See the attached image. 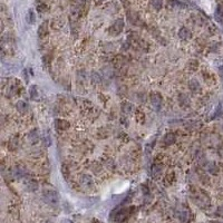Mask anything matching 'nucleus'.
<instances>
[{"label": "nucleus", "mask_w": 223, "mask_h": 223, "mask_svg": "<svg viewBox=\"0 0 223 223\" xmlns=\"http://www.w3.org/2000/svg\"><path fill=\"white\" fill-rule=\"evenodd\" d=\"M23 174H25V172H22L20 168H16V171H15V175H16V178H21V176H23Z\"/></svg>", "instance_id": "obj_19"}, {"label": "nucleus", "mask_w": 223, "mask_h": 223, "mask_svg": "<svg viewBox=\"0 0 223 223\" xmlns=\"http://www.w3.org/2000/svg\"><path fill=\"white\" fill-rule=\"evenodd\" d=\"M29 94H30V97L33 99H36L38 97V88L36 86H31L30 89H29Z\"/></svg>", "instance_id": "obj_12"}, {"label": "nucleus", "mask_w": 223, "mask_h": 223, "mask_svg": "<svg viewBox=\"0 0 223 223\" xmlns=\"http://www.w3.org/2000/svg\"><path fill=\"white\" fill-rule=\"evenodd\" d=\"M151 103L152 105L155 107L156 109H158L162 105V96L158 93H153L151 95Z\"/></svg>", "instance_id": "obj_3"}, {"label": "nucleus", "mask_w": 223, "mask_h": 223, "mask_svg": "<svg viewBox=\"0 0 223 223\" xmlns=\"http://www.w3.org/2000/svg\"><path fill=\"white\" fill-rule=\"evenodd\" d=\"M55 126L57 129H67L69 127V123L65 119H56Z\"/></svg>", "instance_id": "obj_5"}, {"label": "nucleus", "mask_w": 223, "mask_h": 223, "mask_svg": "<svg viewBox=\"0 0 223 223\" xmlns=\"http://www.w3.org/2000/svg\"><path fill=\"white\" fill-rule=\"evenodd\" d=\"M29 138H30V141H31L33 143L37 142V141H38V132H37L36 129L31 131V133H30V135H29Z\"/></svg>", "instance_id": "obj_15"}, {"label": "nucleus", "mask_w": 223, "mask_h": 223, "mask_svg": "<svg viewBox=\"0 0 223 223\" xmlns=\"http://www.w3.org/2000/svg\"><path fill=\"white\" fill-rule=\"evenodd\" d=\"M122 108H123V112H124V113L128 114V113H132V112H133L134 107H133V105L129 104V103H123Z\"/></svg>", "instance_id": "obj_11"}, {"label": "nucleus", "mask_w": 223, "mask_h": 223, "mask_svg": "<svg viewBox=\"0 0 223 223\" xmlns=\"http://www.w3.org/2000/svg\"><path fill=\"white\" fill-rule=\"evenodd\" d=\"M162 172V166L161 165H158V164H154L153 167H152V174L154 175V176H157V175H160V173Z\"/></svg>", "instance_id": "obj_13"}, {"label": "nucleus", "mask_w": 223, "mask_h": 223, "mask_svg": "<svg viewBox=\"0 0 223 223\" xmlns=\"http://www.w3.org/2000/svg\"><path fill=\"white\" fill-rule=\"evenodd\" d=\"M92 78H93V82H94L95 84L100 83V77L96 74V72H94V74L92 75Z\"/></svg>", "instance_id": "obj_18"}, {"label": "nucleus", "mask_w": 223, "mask_h": 223, "mask_svg": "<svg viewBox=\"0 0 223 223\" xmlns=\"http://www.w3.org/2000/svg\"><path fill=\"white\" fill-rule=\"evenodd\" d=\"M209 172H211V173H217V167L214 165V164H210L209 165Z\"/></svg>", "instance_id": "obj_20"}, {"label": "nucleus", "mask_w": 223, "mask_h": 223, "mask_svg": "<svg viewBox=\"0 0 223 223\" xmlns=\"http://www.w3.org/2000/svg\"><path fill=\"white\" fill-rule=\"evenodd\" d=\"M163 141H164V144L165 145H172L175 143L176 137H175V135L173 133H168L164 136V139H163Z\"/></svg>", "instance_id": "obj_7"}, {"label": "nucleus", "mask_w": 223, "mask_h": 223, "mask_svg": "<svg viewBox=\"0 0 223 223\" xmlns=\"http://www.w3.org/2000/svg\"><path fill=\"white\" fill-rule=\"evenodd\" d=\"M16 107H17V109L20 112L21 114H25V113H27L28 112V105L23 102V100H18L16 104Z\"/></svg>", "instance_id": "obj_9"}, {"label": "nucleus", "mask_w": 223, "mask_h": 223, "mask_svg": "<svg viewBox=\"0 0 223 223\" xmlns=\"http://www.w3.org/2000/svg\"><path fill=\"white\" fill-rule=\"evenodd\" d=\"M123 27H124V21L123 19H118L116 20V22H114V25L109 28V33L112 35H118L123 30Z\"/></svg>", "instance_id": "obj_2"}, {"label": "nucleus", "mask_w": 223, "mask_h": 223, "mask_svg": "<svg viewBox=\"0 0 223 223\" xmlns=\"http://www.w3.org/2000/svg\"><path fill=\"white\" fill-rule=\"evenodd\" d=\"M189 87H190V89H191L192 92H194V93H199V92L201 90L200 84H199V82H197L196 79H192V80L190 82Z\"/></svg>", "instance_id": "obj_8"}, {"label": "nucleus", "mask_w": 223, "mask_h": 223, "mask_svg": "<svg viewBox=\"0 0 223 223\" xmlns=\"http://www.w3.org/2000/svg\"><path fill=\"white\" fill-rule=\"evenodd\" d=\"M43 196H44L45 201L47 203H49L51 205H56L59 201V196L57 194L55 190H49V189H46L43 191Z\"/></svg>", "instance_id": "obj_1"}, {"label": "nucleus", "mask_w": 223, "mask_h": 223, "mask_svg": "<svg viewBox=\"0 0 223 223\" xmlns=\"http://www.w3.org/2000/svg\"><path fill=\"white\" fill-rule=\"evenodd\" d=\"M82 184L86 187H89L93 185V180L89 175H83L82 176Z\"/></svg>", "instance_id": "obj_10"}, {"label": "nucleus", "mask_w": 223, "mask_h": 223, "mask_svg": "<svg viewBox=\"0 0 223 223\" xmlns=\"http://www.w3.org/2000/svg\"><path fill=\"white\" fill-rule=\"evenodd\" d=\"M47 33H48V25L47 22H43L38 28V36L40 38H45Z\"/></svg>", "instance_id": "obj_6"}, {"label": "nucleus", "mask_w": 223, "mask_h": 223, "mask_svg": "<svg viewBox=\"0 0 223 223\" xmlns=\"http://www.w3.org/2000/svg\"><path fill=\"white\" fill-rule=\"evenodd\" d=\"M180 104L182 106H187L190 105V98L185 95H181L180 96Z\"/></svg>", "instance_id": "obj_14"}, {"label": "nucleus", "mask_w": 223, "mask_h": 223, "mask_svg": "<svg viewBox=\"0 0 223 223\" xmlns=\"http://www.w3.org/2000/svg\"><path fill=\"white\" fill-rule=\"evenodd\" d=\"M28 21L30 22V23H33V20H35V16H33V10H29L28 12V17H27Z\"/></svg>", "instance_id": "obj_17"}, {"label": "nucleus", "mask_w": 223, "mask_h": 223, "mask_svg": "<svg viewBox=\"0 0 223 223\" xmlns=\"http://www.w3.org/2000/svg\"><path fill=\"white\" fill-rule=\"evenodd\" d=\"M178 36H180V38L183 39V40H186V39H190L191 38V36H192V33L190 31V29H187L186 27H183L180 29V31H178Z\"/></svg>", "instance_id": "obj_4"}, {"label": "nucleus", "mask_w": 223, "mask_h": 223, "mask_svg": "<svg viewBox=\"0 0 223 223\" xmlns=\"http://www.w3.org/2000/svg\"><path fill=\"white\" fill-rule=\"evenodd\" d=\"M162 4H163V0H152V6L155 8V9H161Z\"/></svg>", "instance_id": "obj_16"}, {"label": "nucleus", "mask_w": 223, "mask_h": 223, "mask_svg": "<svg viewBox=\"0 0 223 223\" xmlns=\"http://www.w3.org/2000/svg\"><path fill=\"white\" fill-rule=\"evenodd\" d=\"M38 10L40 11V12H44V11L46 10V6H39Z\"/></svg>", "instance_id": "obj_21"}]
</instances>
